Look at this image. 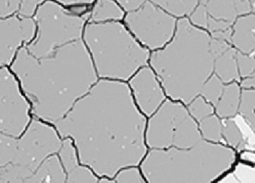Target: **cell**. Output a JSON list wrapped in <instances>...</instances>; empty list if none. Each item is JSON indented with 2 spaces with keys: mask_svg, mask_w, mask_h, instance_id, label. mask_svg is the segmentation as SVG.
Segmentation results:
<instances>
[{
  "mask_svg": "<svg viewBox=\"0 0 255 183\" xmlns=\"http://www.w3.org/2000/svg\"><path fill=\"white\" fill-rule=\"evenodd\" d=\"M91 7L67 8L46 0L33 16L35 36L9 68L32 117L54 124L99 80L83 41Z\"/></svg>",
  "mask_w": 255,
  "mask_h": 183,
  "instance_id": "cell-1",
  "label": "cell"
},
{
  "mask_svg": "<svg viewBox=\"0 0 255 183\" xmlns=\"http://www.w3.org/2000/svg\"><path fill=\"white\" fill-rule=\"evenodd\" d=\"M146 124L127 82L99 79L53 126L71 138L82 165L99 179L113 180L144 159Z\"/></svg>",
  "mask_w": 255,
  "mask_h": 183,
  "instance_id": "cell-2",
  "label": "cell"
},
{
  "mask_svg": "<svg viewBox=\"0 0 255 183\" xmlns=\"http://www.w3.org/2000/svg\"><path fill=\"white\" fill-rule=\"evenodd\" d=\"M211 36L188 17L177 20L175 32L162 48L150 52L148 65L172 100L189 105L214 73Z\"/></svg>",
  "mask_w": 255,
  "mask_h": 183,
  "instance_id": "cell-3",
  "label": "cell"
},
{
  "mask_svg": "<svg viewBox=\"0 0 255 183\" xmlns=\"http://www.w3.org/2000/svg\"><path fill=\"white\" fill-rule=\"evenodd\" d=\"M62 138L53 124L32 117L0 155V183H66L59 156Z\"/></svg>",
  "mask_w": 255,
  "mask_h": 183,
  "instance_id": "cell-4",
  "label": "cell"
},
{
  "mask_svg": "<svg viewBox=\"0 0 255 183\" xmlns=\"http://www.w3.org/2000/svg\"><path fill=\"white\" fill-rule=\"evenodd\" d=\"M236 160L231 147L201 139L189 148L150 149L140 165L148 183H207L231 171Z\"/></svg>",
  "mask_w": 255,
  "mask_h": 183,
  "instance_id": "cell-5",
  "label": "cell"
},
{
  "mask_svg": "<svg viewBox=\"0 0 255 183\" xmlns=\"http://www.w3.org/2000/svg\"><path fill=\"white\" fill-rule=\"evenodd\" d=\"M83 38L99 79L128 82L148 65L150 50L135 39L123 21H87Z\"/></svg>",
  "mask_w": 255,
  "mask_h": 183,
  "instance_id": "cell-6",
  "label": "cell"
},
{
  "mask_svg": "<svg viewBox=\"0 0 255 183\" xmlns=\"http://www.w3.org/2000/svg\"><path fill=\"white\" fill-rule=\"evenodd\" d=\"M198 125L183 104L165 99L147 121L145 142L150 149H186L199 142Z\"/></svg>",
  "mask_w": 255,
  "mask_h": 183,
  "instance_id": "cell-7",
  "label": "cell"
},
{
  "mask_svg": "<svg viewBox=\"0 0 255 183\" xmlns=\"http://www.w3.org/2000/svg\"><path fill=\"white\" fill-rule=\"evenodd\" d=\"M177 18L147 0L125 14L123 23L135 39L150 52L165 47L174 36Z\"/></svg>",
  "mask_w": 255,
  "mask_h": 183,
  "instance_id": "cell-8",
  "label": "cell"
},
{
  "mask_svg": "<svg viewBox=\"0 0 255 183\" xmlns=\"http://www.w3.org/2000/svg\"><path fill=\"white\" fill-rule=\"evenodd\" d=\"M250 0H198L189 21L210 36L230 43L231 27L240 16L255 12Z\"/></svg>",
  "mask_w": 255,
  "mask_h": 183,
  "instance_id": "cell-9",
  "label": "cell"
},
{
  "mask_svg": "<svg viewBox=\"0 0 255 183\" xmlns=\"http://www.w3.org/2000/svg\"><path fill=\"white\" fill-rule=\"evenodd\" d=\"M32 118L31 106L9 68H0V132L20 137Z\"/></svg>",
  "mask_w": 255,
  "mask_h": 183,
  "instance_id": "cell-10",
  "label": "cell"
},
{
  "mask_svg": "<svg viewBox=\"0 0 255 183\" xmlns=\"http://www.w3.org/2000/svg\"><path fill=\"white\" fill-rule=\"evenodd\" d=\"M35 30L33 17L0 18V68H9L19 50L34 38Z\"/></svg>",
  "mask_w": 255,
  "mask_h": 183,
  "instance_id": "cell-11",
  "label": "cell"
},
{
  "mask_svg": "<svg viewBox=\"0 0 255 183\" xmlns=\"http://www.w3.org/2000/svg\"><path fill=\"white\" fill-rule=\"evenodd\" d=\"M128 81L135 105L145 117H150L165 100V92L154 71L146 65Z\"/></svg>",
  "mask_w": 255,
  "mask_h": 183,
  "instance_id": "cell-12",
  "label": "cell"
},
{
  "mask_svg": "<svg viewBox=\"0 0 255 183\" xmlns=\"http://www.w3.org/2000/svg\"><path fill=\"white\" fill-rule=\"evenodd\" d=\"M212 38V37H211ZM210 48L214 59V74L224 83H240L237 50L228 41L211 38Z\"/></svg>",
  "mask_w": 255,
  "mask_h": 183,
  "instance_id": "cell-13",
  "label": "cell"
},
{
  "mask_svg": "<svg viewBox=\"0 0 255 183\" xmlns=\"http://www.w3.org/2000/svg\"><path fill=\"white\" fill-rule=\"evenodd\" d=\"M59 156L66 173V183H96L99 182V177L95 175L90 168L80 163L77 150L71 138H62Z\"/></svg>",
  "mask_w": 255,
  "mask_h": 183,
  "instance_id": "cell-14",
  "label": "cell"
},
{
  "mask_svg": "<svg viewBox=\"0 0 255 183\" xmlns=\"http://www.w3.org/2000/svg\"><path fill=\"white\" fill-rule=\"evenodd\" d=\"M230 44L237 51L244 54L255 53V12L240 16L231 27Z\"/></svg>",
  "mask_w": 255,
  "mask_h": 183,
  "instance_id": "cell-15",
  "label": "cell"
},
{
  "mask_svg": "<svg viewBox=\"0 0 255 183\" xmlns=\"http://www.w3.org/2000/svg\"><path fill=\"white\" fill-rule=\"evenodd\" d=\"M241 87L237 82L225 83L220 98L216 103V113L221 118L234 117L240 105Z\"/></svg>",
  "mask_w": 255,
  "mask_h": 183,
  "instance_id": "cell-16",
  "label": "cell"
},
{
  "mask_svg": "<svg viewBox=\"0 0 255 183\" xmlns=\"http://www.w3.org/2000/svg\"><path fill=\"white\" fill-rule=\"evenodd\" d=\"M125 12L115 0H95L88 21L94 23L123 21Z\"/></svg>",
  "mask_w": 255,
  "mask_h": 183,
  "instance_id": "cell-17",
  "label": "cell"
},
{
  "mask_svg": "<svg viewBox=\"0 0 255 183\" xmlns=\"http://www.w3.org/2000/svg\"><path fill=\"white\" fill-rule=\"evenodd\" d=\"M46 0H0V18L18 16L33 17L38 7Z\"/></svg>",
  "mask_w": 255,
  "mask_h": 183,
  "instance_id": "cell-18",
  "label": "cell"
},
{
  "mask_svg": "<svg viewBox=\"0 0 255 183\" xmlns=\"http://www.w3.org/2000/svg\"><path fill=\"white\" fill-rule=\"evenodd\" d=\"M176 18L188 17L195 9L198 0H149Z\"/></svg>",
  "mask_w": 255,
  "mask_h": 183,
  "instance_id": "cell-19",
  "label": "cell"
},
{
  "mask_svg": "<svg viewBox=\"0 0 255 183\" xmlns=\"http://www.w3.org/2000/svg\"><path fill=\"white\" fill-rule=\"evenodd\" d=\"M198 128L201 132V136L204 140L213 143H221L225 144V140L222 136V120L219 117L212 114L198 121Z\"/></svg>",
  "mask_w": 255,
  "mask_h": 183,
  "instance_id": "cell-20",
  "label": "cell"
},
{
  "mask_svg": "<svg viewBox=\"0 0 255 183\" xmlns=\"http://www.w3.org/2000/svg\"><path fill=\"white\" fill-rule=\"evenodd\" d=\"M221 177L219 183H255V171L254 165L246 162H239L234 171L226 173Z\"/></svg>",
  "mask_w": 255,
  "mask_h": 183,
  "instance_id": "cell-21",
  "label": "cell"
},
{
  "mask_svg": "<svg viewBox=\"0 0 255 183\" xmlns=\"http://www.w3.org/2000/svg\"><path fill=\"white\" fill-rule=\"evenodd\" d=\"M222 123V136L225 144H229L233 148L238 150H245L244 143L241 132L233 117L223 118Z\"/></svg>",
  "mask_w": 255,
  "mask_h": 183,
  "instance_id": "cell-22",
  "label": "cell"
},
{
  "mask_svg": "<svg viewBox=\"0 0 255 183\" xmlns=\"http://www.w3.org/2000/svg\"><path fill=\"white\" fill-rule=\"evenodd\" d=\"M255 89H241L239 111L248 123L255 129Z\"/></svg>",
  "mask_w": 255,
  "mask_h": 183,
  "instance_id": "cell-23",
  "label": "cell"
},
{
  "mask_svg": "<svg viewBox=\"0 0 255 183\" xmlns=\"http://www.w3.org/2000/svg\"><path fill=\"white\" fill-rule=\"evenodd\" d=\"M224 85L225 83L213 74L203 86L200 95L213 106H216L223 91Z\"/></svg>",
  "mask_w": 255,
  "mask_h": 183,
  "instance_id": "cell-24",
  "label": "cell"
},
{
  "mask_svg": "<svg viewBox=\"0 0 255 183\" xmlns=\"http://www.w3.org/2000/svg\"><path fill=\"white\" fill-rule=\"evenodd\" d=\"M201 96V95H200ZM188 105V111L197 121L214 112L213 105L207 102L203 96H196Z\"/></svg>",
  "mask_w": 255,
  "mask_h": 183,
  "instance_id": "cell-25",
  "label": "cell"
},
{
  "mask_svg": "<svg viewBox=\"0 0 255 183\" xmlns=\"http://www.w3.org/2000/svg\"><path fill=\"white\" fill-rule=\"evenodd\" d=\"M115 183H145L141 170L137 166L127 167L122 168L113 178Z\"/></svg>",
  "mask_w": 255,
  "mask_h": 183,
  "instance_id": "cell-26",
  "label": "cell"
},
{
  "mask_svg": "<svg viewBox=\"0 0 255 183\" xmlns=\"http://www.w3.org/2000/svg\"><path fill=\"white\" fill-rule=\"evenodd\" d=\"M237 63L241 80L255 76V53L244 54L237 51Z\"/></svg>",
  "mask_w": 255,
  "mask_h": 183,
  "instance_id": "cell-27",
  "label": "cell"
},
{
  "mask_svg": "<svg viewBox=\"0 0 255 183\" xmlns=\"http://www.w3.org/2000/svg\"><path fill=\"white\" fill-rule=\"evenodd\" d=\"M123 8L125 12L135 11L144 3L147 0H115Z\"/></svg>",
  "mask_w": 255,
  "mask_h": 183,
  "instance_id": "cell-28",
  "label": "cell"
},
{
  "mask_svg": "<svg viewBox=\"0 0 255 183\" xmlns=\"http://www.w3.org/2000/svg\"><path fill=\"white\" fill-rule=\"evenodd\" d=\"M67 8L74 7H92L95 0H53Z\"/></svg>",
  "mask_w": 255,
  "mask_h": 183,
  "instance_id": "cell-29",
  "label": "cell"
},
{
  "mask_svg": "<svg viewBox=\"0 0 255 183\" xmlns=\"http://www.w3.org/2000/svg\"><path fill=\"white\" fill-rule=\"evenodd\" d=\"M240 83L241 89H255V76L242 79Z\"/></svg>",
  "mask_w": 255,
  "mask_h": 183,
  "instance_id": "cell-30",
  "label": "cell"
},
{
  "mask_svg": "<svg viewBox=\"0 0 255 183\" xmlns=\"http://www.w3.org/2000/svg\"><path fill=\"white\" fill-rule=\"evenodd\" d=\"M242 161L249 163H255V153L252 150H244L240 155Z\"/></svg>",
  "mask_w": 255,
  "mask_h": 183,
  "instance_id": "cell-31",
  "label": "cell"
}]
</instances>
